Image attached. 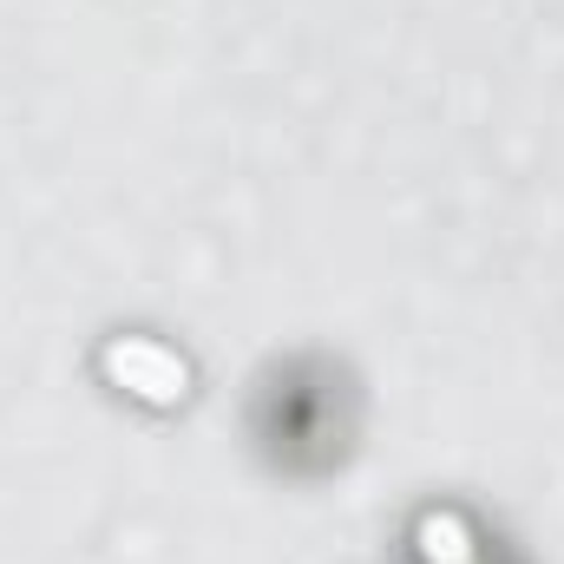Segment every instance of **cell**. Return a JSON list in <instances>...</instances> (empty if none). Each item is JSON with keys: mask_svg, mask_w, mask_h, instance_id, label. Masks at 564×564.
Instances as JSON below:
<instances>
[{"mask_svg": "<svg viewBox=\"0 0 564 564\" xmlns=\"http://www.w3.org/2000/svg\"><path fill=\"white\" fill-rule=\"evenodd\" d=\"M414 552H421V564H479V539L453 506H440V512H421Z\"/></svg>", "mask_w": 564, "mask_h": 564, "instance_id": "6da1fadb", "label": "cell"}]
</instances>
